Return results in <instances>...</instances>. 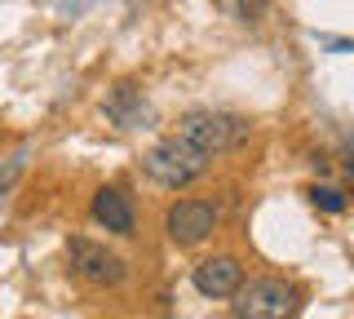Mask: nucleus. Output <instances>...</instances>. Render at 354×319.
<instances>
[{"instance_id": "f257e3e1", "label": "nucleus", "mask_w": 354, "mask_h": 319, "mask_svg": "<svg viewBox=\"0 0 354 319\" xmlns=\"http://www.w3.org/2000/svg\"><path fill=\"white\" fill-rule=\"evenodd\" d=\"M142 164H147L151 182L169 186V191H177V186H191L195 178H204V173H208V156L199 147H191L182 134L160 138L147 156H142Z\"/></svg>"}, {"instance_id": "f03ea898", "label": "nucleus", "mask_w": 354, "mask_h": 319, "mask_svg": "<svg viewBox=\"0 0 354 319\" xmlns=\"http://www.w3.org/2000/svg\"><path fill=\"white\" fill-rule=\"evenodd\" d=\"M177 134L213 160V156H221V151L243 147L248 134H252V125L243 116H230V111H191V116H182Z\"/></svg>"}, {"instance_id": "7ed1b4c3", "label": "nucleus", "mask_w": 354, "mask_h": 319, "mask_svg": "<svg viewBox=\"0 0 354 319\" xmlns=\"http://www.w3.org/2000/svg\"><path fill=\"white\" fill-rule=\"evenodd\" d=\"M235 319H292L297 306H301V293H297V284L288 280H248L239 284L235 293Z\"/></svg>"}, {"instance_id": "20e7f679", "label": "nucleus", "mask_w": 354, "mask_h": 319, "mask_svg": "<svg viewBox=\"0 0 354 319\" xmlns=\"http://www.w3.org/2000/svg\"><path fill=\"white\" fill-rule=\"evenodd\" d=\"M66 262H71V271L80 275L84 284H97V289H115L129 275L124 257L106 253L102 244H93V239H71V244H66Z\"/></svg>"}, {"instance_id": "39448f33", "label": "nucleus", "mask_w": 354, "mask_h": 319, "mask_svg": "<svg viewBox=\"0 0 354 319\" xmlns=\"http://www.w3.org/2000/svg\"><path fill=\"white\" fill-rule=\"evenodd\" d=\"M213 226H217V208L208 200H177V204H169V213H164V230H169V239L182 244V248L204 244V239L213 235Z\"/></svg>"}, {"instance_id": "423d86ee", "label": "nucleus", "mask_w": 354, "mask_h": 319, "mask_svg": "<svg viewBox=\"0 0 354 319\" xmlns=\"http://www.w3.org/2000/svg\"><path fill=\"white\" fill-rule=\"evenodd\" d=\"M191 284L199 297H230L243 284V266L235 257H204L191 271Z\"/></svg>"}, {"instance_id": "0eeeda50", "label": "nucleus", "mask_w": 354, "mask_h": 319, "mask_svg": "<svg viewBox=\"0 0 354 319\" xmlns=\"http://www.w3.org/2000/svg\"><path fill=\"white\" fill-rule=\"evenodd\" d=\"M93 222L102 230H111V235H133L138 217H133V204L120 186H102V191L93 195Z\"/></svg>"}, {"instance_id": "6e6552de", "label": "nucleus", "mask_w": 354, "mask_h": 319, "mask_svg": "<svg viewBox=\"0 0 354 319\" xmlns=\"http://www.w3.org/2000/svg\"><path fill=\"white\" fill-rule=\"evenodd\" d=\"M106 116L115 120L120 129H138L142 120H147V102H142V93H138V84H115L106 98Z\"/></svg>"}, {"instance_id": "1a4fd4ad", "label": "nucleus", "mask_w": 354, "mask_h": 319, "mask_svg": "<svg viewBox=\"0 0 354 319\" xmlns=\"http://www.w3.org/2000/svg\"><path fill=\"white\" fill-rule=\"evenodd\" d=\"M310 204L324 208V213H346V208H350V200H346L341 186H310Z\"/></svg>"}, {"instance_id": "9d476101", "label": "nucleus", "mask_w": 354, "mask_h": 319, "mask_svg": "<svg viewBox=\"0 0 354 319\" xmlns=\"http://www.w3.org/2000/svg\"><path fill=\"white\" fill-rule=\"evenodd\" d=\"M261 14H266V0H239V18L243 23H261Z\"/></svg>"}, {"instance_id": "9b49d317", "label": "nucleus", "mask_w": 354, "mask_h": 319, "mask_svg": "<svg viewBox=\"0 0 354 319\" xmlns=\"http://www.w3.org/2000/svg\"><path fill=\"white\" fill-rule=\"evenodd\" d=\"M18 173H22V156H18V160H9V169L0 173V195H5L9 186H14V178H18Z\"/></svg>"}]
</instances>
